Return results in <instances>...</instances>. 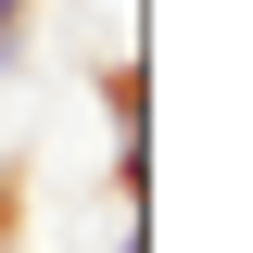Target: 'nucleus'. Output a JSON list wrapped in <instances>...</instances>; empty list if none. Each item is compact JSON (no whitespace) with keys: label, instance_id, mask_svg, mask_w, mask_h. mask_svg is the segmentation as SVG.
<instances>
[{"label":"nucleus","instance_id":"obj_1","mask_svg":"<svg viewBox=\"0 0 253 253\" xmlns=\"http://www.w3.org/2000/svg\"><path fill=\"white\" fill-rule=\"evenodd\" d=\"M0 63H26V0H0Z\"/></svg>","mask_w":253,"mask_h":253},{"label":"nucleus","instance_id":"obj_2","mask_svg":"<svg viewBox=\"0 0 253 253\" xmlns=\"http://www.w3.org/2000/svg\"><path fill=\"white\" fill-rule=\"evenodd\" d=\"M126 253H139V228H126Z\"/></svg>","mask_w":253,"mask_h":253}]
</instances>
